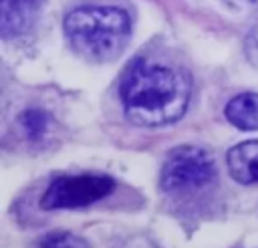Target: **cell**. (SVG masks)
<instances>
[{
	"mask_svg": "<svg viewBox=\"0 0 258 248\" xmlns=\"http://www.w3.org/2000/svg\"><path fill=\"white\" fill-rule=\"evenodd\" d=\"M64 32L83 56L109 60L125 48L131 34V20L127 12L115 6H83L67 14Z\"/></svg>",
	"mask_w": 258,
	"mask_h": 248,
	"instance_id": "obj_2",
	"label": "cell"
},
{
	"mask_svg": "<svg viewBox=\"0 0 258 248\" xmlns=\"http://www.w3.org/2000/svg\"><path fill=\"white\" fill-rule=\"evenodd\" d=\"M40 8V0H0L2 36L12 38L26 32Z\"/></svg>",
	"mask_w": 258,
	"mask_h": 248,
	"instance_id": "obj_5",
	"label": "cell"
},
{
	"mask_svg": "<svg viewBox=\"0 0 258 248\" xmlns=\"http://www.w3.org/2000/svg\"><path fill=\"white\" fill-rule=\"evenodd\" d=\"M232 6H236V8H240V6H250V4H254L256 0H228Z\"/></svg>",
	"mask_w": 258,
	"mask_h": 248,
	"instance_id": "obj_11",
	"label": "cell"
},
{
	"mask_svg": "<svg viewBox=\"0 0 258 248\" xmlns=\"http://www.w3.org/2000/svg\"><path fill=\"white\" fill-rule=\"evenodd\" d=\"M226 119L244 131L258 129V95L256 93H242L236 95L226 105Z\"/></svg>",
	"mask_w": 258,
	"mask_h": 248,
	"instance_id": "obj_7",
	"label": "cell"
},
{
	"mask_svg": "<svg viewBox=\"0 0 258 248\" xmlns=\"http://www.w3.org/2000/svg\"><path fill=\"white\" fill-rule=\"evenodd\" d=\"M216 179V163L210 151L181 145L169 151L161 167V188L167 194H187L208 188Z\"/></svg>",
	"mask_w": 258,
	"mask_h": 248,
	"instance_id": "obj_3",
	"label": "cell"
},
{
	"mask_svg": "<svg viewBox=\"0 0 258 248\" xmlns=\"http://www.w3.org/2000/svg\"><path fill=\"white\" fill-rule=\"evenodd\" d=\"M20 123H22L24 131H26V135L32 137V139H36V137H40V135L46 131L48 117H46V113H42V111H38V109H28V111L20 117Z\"/></svg>",
	"mask_w": 258,
	"mask_h": 248,
	"instance_id": "obj_8",
	"label": "cell"
},
{
	"mask_svg": "<svg viewBox=\"0 0 258 248\" xmlns=\"http://www.w3.org/2000/svg\"><path fill=\"white\" fill-rule=\"evenodd\" d=\"M189 79L161 63L137 60L121 83V103L131 123L159 127L177 121L189 103Z\"/></svg>",
	"mask_w": 258,
	"mask_h": 248,
	"instance_id": "obj_1",
	"label": "cell"
},
{
	"mask_svg": "<svg viewBox=\"0 0 258 248\" xmlns=\"http://www.w3.org/2000/svg\"><path fill=\"white\" fill-rule=\"evenodd\" d=\"M38 248H91L83 238L71 234V232H56V234H50L46 236Z\"/></svg>",
	"mask_w": 258,
	"mask_h": 248,
	"instance_id": "obj_9",
	"label": "cell"
},
{
	"mask_svg": "<svg viewBox=\"0 0 258 248\" xmlns=\"http://www.w3.org/2000/svg\"><path fill=\"white\" fill-rule=\"evenodd\" d=\"M123 248H159V246L147 236H133L123 244Z\"/></svg>",
	"mask_w": 258,
	"mask_h": 248,
	"instance_id": "obj_10",
	"label": "cell"
},
{
	"mask_svg": "<svg viewBox=\"0 0 258 248\" xmlns=\"http://www.w3.org/2000/svg\"><path fill=\"white\" fill-rule=\"evenodd\" d=\"M228 171L238 183H258V141H242L226 155Z\"/></svg>",
	"mask_w": 258,
	"mask_h": 248,
	"instance_id": "obj_6",
	"label": "cell"
},
{
	"mask_svg": "<svg viewBox=\"0 0 258 248\" xmlns=\"http://www.w3.org/2000/svg\"><path fill=\"white\" fill-rule=\"evenodd\" d=\"M115 181L103 173H81L56 177L40 198L44 210H77L107 198Z\"/></svg>",
	"mask_w": 258,
	"mask_h": 248,
	"instance_id": "obj_4",
	"label": "cell"
}]
</instances>
